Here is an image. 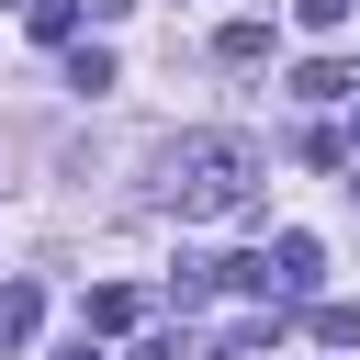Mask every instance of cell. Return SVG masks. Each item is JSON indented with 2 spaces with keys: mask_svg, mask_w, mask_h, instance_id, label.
Returning a JSON list of instances; mask_svg holds the SVG:
<instances>
[{
  "mask_svg": "<svg viewBox=\"0 0 360 360\" xmlns=\"http://www.w3.org/2000/svg\"><path fill=\"white\" fill-rule=\"evenodd\" d=\"M158 202H169L180 225H248V214L270 202V158H259L248 135H180V146L158 158Z\"/></svg>",
  "mask_w": 360,
  "mask_h": 360,
  "instance_id": "6da1fadb",
  "label": "cell"
},
{
  "mask_svg": "<svg viewBox=\"0 0 360 360\" xmlns=\"http://www.w3.org/2000/svg\"><path fill=\"white\" fill-rule=\"evenodd\" d=\"M315 281H326V248H315V236H304V225H292V236H281V248H270V292H292V304H304V292H315Z\"/></svg>",
  "mask_w": 360,
  "mask_h": 360,
  "instance_id": "7a4b0ae2",
  "label": "cell"
},
{
  "mask_svg": "<svg viewBox=\"0 0 360 360\" xmlns=\"http://www.w3.org/2000/svg\"><path fill=\"white\" fill-rule=\"evenodd\" d=\"M135 315H146V292H135V281H101V292L79 304V326H90V338H124Z\"/></svg>",
  "mask_w": 360,
  "mask_h": 360,
  "instance_id": "3957f363",
  "label": "cell"
},
{
  "mask_svg": "<svg viewBox=\"0 0 360 360\" xmlns=\"http://www.w3.org/2000/svg\"><path fill=\"white\" fill-rule=\"evenodd\" d=\"M34 326H45V292L34 281H0V349H22Z\"/></svg>",
  "mask_w": 360,
  "mask_h": 360,
  "instance_id": "277c9868",
  "label": "cell"
},
{
  "mask_svg": "<svg viewBox=\"0 0 360 360\" xmlns=\"http://www.w3.org/2000/svg\"><path fill=\"white\" fill-rule=\"evenodd\" d=\"M304 338H315V349H360V304H315Z\"/></svg>",
  "mask_w": 360,
  "mask_h": 360,
  "instance_id": "5b68a950",
  "label": "cell"
},
{
  "mask_svg": "<svg viewBox=\"0 0 360 360\" xmlns=\"http://www.w3.org/2000/svg\"><path fill=\"white\" fill-rule=\"evenodd\" d=\"M214 56H225V68H259V56H270V22H225Z\"/></svg>",
  "mask_w": 360,
  "mask_h": 360,
  "instance_id": "8992f818",
  "label": "cell"
},
{
  "mask_svg": "<svg viewBox=\"0 0 360 360\" xmlns=\"http://www.w3.org/2000/svg\"><path fill=\"white\" fill-rule=\"evenodd\" d=\"M135 360H214V349H202L191 326H146V338H135Z\"/></svg>",
  "mask_w": 360,
  "mask_h": 360,
  "instance_id": "52a82bcc",
  "label": "cell"
},
{
  "mask_svg": "<svg viewBox=\"0 0 360 360\" xmlns=\"http://www.w3.org/2000/svg\"><path fill=\"white\" fill-rule=\"evenodd\" d=\"M292 90H304V101H338V90H349V68H338V56H304V68H292Z\"/></svg>",
  "mask_w": 360,
  "mask_h": 360,
  "instance_id": "ba28073f",
  "label": "cell"
},
{
  "mask_svg": "<svg viewBox=\"0 0 360 360\" xmlns=\"http://www.w3.org/2000/svg\"><path fill=\"white\" fill-rule=\"evenodd\" d=\"M292 22L304 34H349V0H292Z\"/></svg>",
  "mask_w": 360,
  "mask_h": 360,
  "instance_id": "9c48e42d",
  "label": "cell"
},
{
  "mask_svg": "<svg viewBox=\"0 0 360 360\" xmlns=\"http://www.w3.org/2000/svg\"><path fill=\"white\" fill-rule=\"evenodd\" d=\"M56 360H101V338H90V326H79V338H68V349H56Z\"/></svg>",
  "mask_w": 360,
  "mask_h": 360,
  "instance_id": "30bf717a",
  "label": "cell"
},
{
  "mask_svg": "<svg viewBox=\"0 0 360 360\" xmlns=\"http://www.w3.org/2000/svg\"><path fill=\"white\" fill-rule=\"evenodd\" d=\"M349 158H360V124H349Z\"/></svg>",
  "mask_w": 360,
  "mask_h": 360,
  "instance_id": "8fae6325",
  "label": "cell"
}]
</instances>
